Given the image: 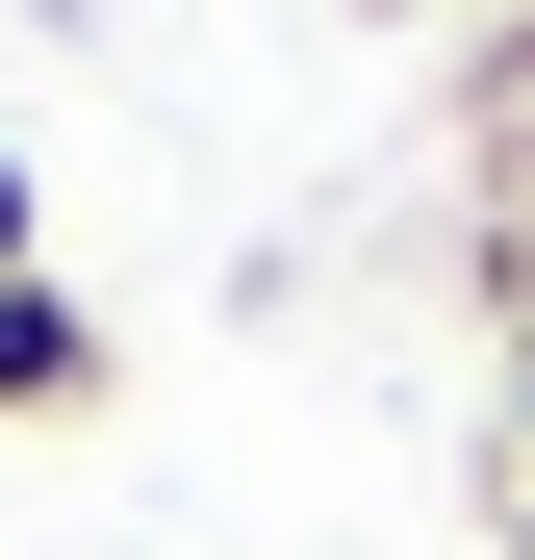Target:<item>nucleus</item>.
<instances>
[{
    "mask_svg": "<svg viewBox=\"0 0 535 560\" xmlns=\"http://www.w3.org/2000/svg\"><path fill=\"white\" fill-rule=\"evenodd\" d=\"M103 383H128V357H103V306H77V280L26 255V280H0V433H77Z\"/></svg>",
    "mask_w": 535,
    "mask_h": 560,
    "instance_id": "f257e3e1",
    "label": "nucleus"
},
{
    "mask_svg": "<svg viewBox=\"0 0 535 560\" xmlns=\"http://www.w3.org/2000/svg\"><path fill=\"white\" fill-rule=\"evenodd\" d=\"M26 255H51V205H26V153H0V280H26Z\"/></svg>",
    "mask_w": 535,
    "mask_h": 560,
    "instance_id": "f03ea898",
    "label": "nucleus"
},
{
    "mask_svg": "<svg viewBox=\"0 0 535 560\" xmlns=\"http://www.w3.org/2000/svg\"><path fill=\"white\" fill-rule=\"evenodd\" d=\"M510 458H535V357H510Z\"/></svg>",
    "mask_w": 535,
    "mask_h": 560,
    "instance_id": "7ed1b4c3",
    "label": "nucleus"
}]
</instances>
